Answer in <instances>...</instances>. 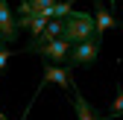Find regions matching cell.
<instances>
[{
  "label": "cell",
  "instance_id": "6da1fadb",
  "mask_svg": "<svg viewBox=\"0 0 123 120\" xmlns=\"http://www.w3.org/2000/svg\"><path fill=\"white\" fill-rule=\"evenodd\" d=\"M97 35V26H94V18L88 12H70L68 18H62V38L68 44H79V41H88Z\"/></svg>",
  "mask_w": 123,
  "mask_h": 120
},
{
  "label": "cell",
  "instance_id": "7a4b0ae2",
  "mask_svg": "<svg viewBox=\"0 0 123 120\" xmlns=\"http://www.w3.org/2000/svg\"><path fill=\"white\" fill-rule=\"evenodd\" d=\"M100 56V35L79 41V44H70V53H68V65L70 67H91Z\"/></svg>",
  "mask_w": 123,
  "mask_h": 120
},
{
  "label": "cell",
  "instance_id": "3957f363",
  "mask_svg": "<svg viewBox=\"0 0 123 120\" xmlns=\"http://www.w3.org/2000/svg\"><path fill=\"white\" fill-rule=\"evenodd\" d=\"M47 85H59V88H68V91H70L76 82H73L70 67H62V65H44V76H41V82H38V91L32 94V102L38 100V94H41Z\"/></svg>",
  "mask_w": 123,
  "mask_h": 120
},
{
  "label": "cell",
  "instance_id": "277c9868",
  "mask_svg": "<svg viewBox=\"0 0 123 120\" xmlns=\"http://www.w3.org/2000/svg\"><path fill=\"white\" fill-rule=\"evenodd\" d=\"M18 38V26H15V15L9 9V0H0V47H12Z\"/></svg>",
  "mask_w": 123,
  "mask_h": 120
},
{
  "label": "cell",
  "instance_id": "5b68a950",
  "mask_svg": "<svg viewBox=\"0 0 123 120\" xmlns=\"http://www.w3.org/2000/svg\"><path fill=\"white\" fill-rule=\"evenodd\" d=\"M68 53H70V44L65 38H56V41L44 44V47L38 50V56L44 59V65H62V62H68Z\"/></svg>",
  "mask_w": 123,
  "mask_h": 120
},
{
  "label": "cell",
  "instance_id": "8992f818",
  "mask_svg": "<svg viewBox=\"0 0 123 120\" xmlns=\"http://www.w3.org/2000/svg\"><path fill=\"white\" fill-rule=\"evenodd\" d=\"M91 18H94V26H97V35H103V32H109V29H120L123 24L114 18L111 15V9L105 6V3H94V15H91Z\"/></svg>",
  "mask_w": 123,
  "mask_h": 120
},
{
  "label": "cell",
  "instance_id": "52a82bcc",
  "mask_svg": "<svg viewBox=\"0 0 123 120\" xmlns=\"http://www.w3.org/2000/svg\"><path fill=\"white\" fill-rule=\"evenodd\" d=\"M70 91H73V94H70V102H73V111H76V120H105L103 114H97L94 108H91V102H88V100L82 97V91H79L76 85L70 88Z\"/></svg>",
  "mask_w": 123,
  "mask_h": 120
},
{
  "label": "cell",
  "instance_id": "ba28073f",
  "mask_svg": "<svg viewBox=\"0 0 123 120\" xmlns=\"http://www.w3.org/2000/svg\"><path fill=\"white\" fill-rule=\"evenodd\" d=\"M29 9H32L35 15H44V18H53V6H56V0H26Z\"/></svg>",
  "mask_w": 123,
  "mask_h": 120
},
{
  "label": "cell",
  "instance_id": "9c48e42d",
  "mask_svg": "<svg viewBox=\"0 0 123 120\" xmlns=\"http://www.w3.org/2000/svg\"><path fill=\"white\" fill-rule=\"evenodd\" d=\"M109 120H114V117H123V88L117 85V94H114V102L109 106V114H105Z\"/></svg>",
  "mask_w": 123,
  "mask_h": 120
},
{
  "label": "cell",
  "instance_id": "30bf717a",
  "mask_svg": "<svg viewBox=\"0 0 123 120\" xmlns=\"http://www.w3.org/2000/svg\"><path fill=\"white\" fill-rule=\"evenodd\" d=\"M70 12H73L70 0H68V3H56V6H53V18H59V21H62V18H68Z\"/></svg>",
  "mask_w": 123,
  "mask_h": 120
},
{
  "label": "cell",
  "instance_id": "8fae6325",
  "mask_svg": "<svg viewBox=\"0 0 123 120\" xmlns=\"http://www.w3.org/2000/svg\"><path fill=\"white\" fill-rule=\"evenodd\" d=\"M9 59H12V47H0V70L9 65Z\"/></svg>",
  "mask_w": 123,
  "mask_h": 120
},
{
  "label": "cell",
  "instance_id": "7c38bea8",
  "mask_svg": "<svg viewBox=\"0 0 123 120\" xmlns=\"http://www.w3.org/2000/svg\"><path fill=\"white\" fill-rule=\"evenodd\" d=\"M70 3H73V0H70ZM114 3H117V0H109V6H111V9H114Z\"/></svg>",
  "mask_w": 123,
  "mask_h": 120
},
{
  "label": "cell",
  "instance_id": "4fadbf2b",
  "mask_svg": "<svg viewBox=\"0 0 123 120\" xmlns=\"http://www.w3.org/2000/svg\"><path fill=\"white\" fill-rule=\"evenodd\" d=\"M0 120H6V114H3V111H0Z\"/></svg>",
  "mask_w": 123,
  "mask_h": 120
}]
</instances>
